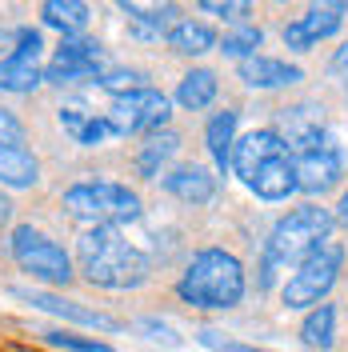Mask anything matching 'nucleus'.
<instances>
[{
  "label": "nucleus",
  "instance_id": "obj_1",
  "mask_svg": "<svg viewBox=\"0 0 348 352\" xmlns=\"http://www.w3.org/2000/svg\"><path fill=\"white\" fill-rule=\"evenodd\" d=\"M332 232H336L332 208H320V204H312V200L288 208V212L272 224L268 241H264L261 268H257V288L268 292V288L276 285L281 272H288V268H296L305 256H312L325 241H332Z\"/></svg>",
  "mask_w": 348,
  "mask_h": 352
},
{
  "label": "nucleus",
  "instance_id": "obj_2",
  "mask_svg": "<svg viewBox=\"0 0 348 352\" xmlns=\"http://www.w3.org/2000/svg\"><path fill=\"white\" fill-rule=\"evenodd\" d=\"M76 264L88 285L105 292H132L153 276L149 252L124 241L120 228H85L76 241Z\"/></svg>",
  "mask_w": 348,
  "mask_h": 352
},
{
  "label": "nucleus",
  "instance_id": "obj_3",
  "mask_svg": "<svg viewBox=\"0 0 348 352\" xmlns=\"http://www.w3.org/2000/svg\"><path fill=\"white\" fill-rule=\"evenodd\" d=\"M244 292H248L244 264L224 248H200L176 280V296L204 312H228L244 300Z\"/></svg>",
  "mask_w": 348,
  "mask_h": 352
},
{
  "label": "nucleus",
  "instance_id": "obj_4",
  "mask_svg": "<svg viewBox=\"0 0 348 352\" xmlns=\"http://www.w3.org/2000/svg\"><path fill=\"white\" fill-rule=\"evenodd\" d=\"M61 208L80 228H120V224H136L144 217L140 197L120 180H76L65 188Z\"/></svg>",
  "mask_w": 348,
  "mask_h": 352
},
{
  "label": "nucleus",
  "instance_id": "obj_5",
  "mask_svg": "<svg viewBox=\"0 0 348 352\" xmlns=\"http://www.w3.org/2000/svg\"><path fill=\"white\" fill-rule=\"evenodd\" d=\"M340 272H345V244L325 241L312 256H305V261L296 264L292 276L284 280V288H281L284 308H292V312H312L316 305H325L328 292L340 280Z\"/></svg>",
  "mask_w": 348,
  "mask_h": 352
},
{
  "label": "nucleus",
  "instance_id": "obj_6",
  "mask_svg": "<svg viewBox=\"0 0 348 352\" xmlns=\"http://www.w3.org/2000/svg\"><path fill=\"white\" fill-rule=\"evenodd\" d=\"M8 256L21 264L28 276H36L44 285L52 288H65L72 276H76V268H72V256L65 252V244H56L48 232L41 228H32V224H17L12 232H8Z\"/></svg>",
  "mask_w": 348,
  "mask_h": 352
},
{
  "label": "nucleus",
  "instance_id": "obj_7",
  "mask_svg": "<svg viewBox=\"0 0 348 352\" xmlns=\"http://www.w3.org/2000/svg\"><path fill=\"white\" fill-rule=\"evenodd\" d=\"M173 100L160 92V88L144 85L136 88V92H124V96H112L109 112H105V120H109L112 136H136V132H160L168 129V116H173Z\"/></svg>",
  "mask_w": 348,
  "mask_h": 352
},
{
  "label": "nucleus",
  "instance_id": "obj_8",
  "mask_svg": "<svg viewBox=\"0 0 348 352\" xmlns=\"http://www.w3.org/2000/svg\"><path fill=\"white\" fill-rule=\"evenodd\" d=\"M292 164H296V192L325 197L328 188H336V180L345 176V144L332 132H320L316 140L292 148Z\"/></svg>",
  "mask_w": 348,
  "mask_h": 352
},
{
  "label": "nucleus",
  "instance_id": "obj_9",
  "mask_svg": "<svg viewBox=\"0 0 348 352\" xmlns=\"http://www.w3.org/2000/svg\"><path fill=\"white\" fill-rule=\"evenodd\" d=\"M281 156H288V144L276 136V129H252V132H244V136H237V144H232V173L248 188L264 164H272Z\"/></svg>",
  "mask_w": 348,
  "mask_h": 352
},
{
  "label": "nucleus",
  "instance_id": "obj_10",
  "mask_svg": "<svg viewBox=\"0 0 348 352\" xmlns=\"http://www.w3.org/2000/svg\"><path fill=\"white\" fill-rule=\"evenodd\" d=\"M12 296L24 300V305L41 308V312H52V316H61L68 324H80V329H96V332H116L120 324L105 316V312H96V308H85L76 305V300H65V296H56V292H44V288H12Z\"/></svg>",
  "mask_w": 348,
  "mask_h": 352
},
{
  "label": "nucleus",
  "instance_id": "obj_11",
  "mask_svg": "<svg viewBox=\"0 0 348 352\" xmlns=\"http://www.w3.org/2000/svg\"><path fill=\"white\" fill-rule=\"evenodd\" d=\"M340 28H345V8L340 4H312L301 21L284 24L281 36L292 52H308V48H316L320 41L336 36Z\"/></svg>",
  "mask_w": 348,
  "mask_h": 352
},
{
  "label": "nucleus",
  "instance_id": "obj_12",
  "mask_svg": "<svg viewBox=\"0 0 348 352\" xmlns=\"http://www.w3.org/2000/svg\"><path fill=\"white\" fill-rule=\"evenodd\" d=\"M160 188L168 192V197L184 200V204H193V208H204V204H213L217 200V176L208 173L204 164H176L168 173L160 176Z\"/></svg>",
  "mask_w": 348,
  "mask_h": 352
},
{
  "label": "nucleus",
  "instance_id": "obj_13",
  "mask_svg": "<svg viewBox=\"0 0 348 352\" xmlns=\"http://www.w3.org/2000/svg\"><path fill=\"white\" fill-rule=\"evenodd\" d=\"M237 76L248 88L257 92H272V88H288V85H301L305 80V68L301 65H288V60H276V56H252V60H240Z\"/></svg>",
  "mask_w": 348,
  "mask_h": 352
},
{
  "label": "nucleus",
  "instance_id": "obj_14",
  "mask_svg": "<svg viewBox=\"0 0 348 352\" xmlns=\"http://www.w3.org/2000/svg\"><path fill=\"white\" fill-rule=\"evenodd\" d=\"M320 132H328V116L320 104H292V109L276 112V136L288 144V153L316 140Z\"/></svg>",
  "mask_w": 348,
  "mask_h": 352
},
{
  "label": "nucleus",
  "instance_id": "obj_15",
  "mask_svg": "<svg viewBox=\"0 0 348 352\" xmlns=\"http://www.w3.org/2000/svg\"><path fill=\"white\" fill-rule=\"evenodd\" d=\"M116 8L129 16V28L136 41H160V36H168L176 28V16H180L176 4H132V0H120Z\"/></svg>",
  "mask_w": 348,
  "mask_h": 352
},
{
  "label": "nucleus",
  "instance_id": "obj_16",
  "mask_svg": "<svg viewBox=\"0 0 348 352\" xmlns=\"http://www.w3.org/2000/svg\"><path fill=\"white\" fill-rule=\"evenodd\" d=\"M176 148H180V132L173 129H160V132H149L144 136V144L136 148V173L144 176V180H160L164 176V168H168V160L176 156Z\"/></svg>",
  "mask_w": 348,
  "mask_h": 352
},
{
  "label": "nucleus",
  "instance_id": "obj_17",
  "mask_svg": "<svg viewBox=\"0 0 348 352\" xmlns=\"http://www.w3.org/2000/svg\"><path fill=\"white\" fill-rule=\"evenodd\" d=\"M36 184H41V160H36L32 148H24V144L0 148V188L24 192V188H36Z\"/></svg>",
  "mask_w": 348,
  "mask_h": 352
},
{
  "label": "nucleus",
  "instance_id": "obj_18",
  "mask_svg": "<svg viewBox=\"0 0 348 352\" xmlns=\"http://www.w3.org/2000/svg\"><path fill=\"white\" fill-rule=\"evenodd\" d=\"M248 192L257 200H268V204H276V200H288L296 192V164H292V153L281 156V160H272V164H264L257 180L248 184Z\"/></svg>",
  "mask_w": 348,
  "mask_h": 352
},
{
  "label": "nucleus",
  "instance_id": "obj_19",
  "mask_svg": "<svg viewBox=\"0 0 348 352\" xmlns=\"http://www.w3.org/2000/svg\"><path fill=\"white\" fill-rule=\"evenodd\" d=\"M164 44L173 48L176 56H204V52H217V28L213 24H204V21H176V28L164 36Z\"/></svg>",
  "mask_w": 348,
  "mask_h": 352
},
{
  "label": "nucleus",
  "instance_id": "obj_20",
  "mask_svg": "<svg viewBox=\"0 0 348 352\" xmlns=\"http://www.w3.org/2000/svg\"><path fill=\"white\" fill-rule=\"evenodd\" d=\"M41 21L48 24V28H56L61 41H72V36H80L88 28L92 12H88V4H80V0H44Z\"/></svg>",
  "mask_w": 348,
  "mask_h": 352
},
{
  "label": "nucleus",
  "instance_id": "obj_21",
  "mask_svg": "<svg viewBox=\"0 0 348 352\" xmlns=\"http://www.w3.org/2000/svg\"><path fill=\"white\" fill-rule=\"evenodd\" d=\"M237 112L224 109L217 112L213 120H208V129H204V144H208V156H213V164H217V173H228L232 168V144H237Z\"/></svg>",
  "mask_w": 348,
  "mask_h": 352
},
{
  "label": "nucleus",
  "instance_id": "obj_22",
  "mask_svg": "<svg viewBox=\"0 0 348 352\" xmlns=\"http://www.w3.org/2000/svg\"><path fill=\"white\" fill-rule=\"evenodd\" d=\"M217 92H220L217 72H213V68H193V72H184L180 85H176V104L184 112H200L217 100Z\"/></svg>",
  "mask_w": 348,
  "mask_h": 352
},
{
  "label": "nucleus",
  "instance_id": "obj_23",
  "mask_svg": "<svg viewBox=\"0 0 348 352\" xmlns=\"http://www.w3.org/2000/svg\"><path fill=\"white\" fill-rule=\"evenodd\" d=\"M301 344L312 352H328L336 344V305H316L301 320Z\"/></svg>",
  "mask_w": 348,
  "mask_h": 352
},
{
  "label": "nucleus",
  "instance_id": "obj_24",
  "mask_svg": "<svg viewBox=\"0 0 348 352\" xmlns=\"http://www.w3.org/2000/svg\"><path fill=\"white\" fill-rule=\"evenodd\" d=\"M44 85V68L28 65V60H12V56H0V92L8 96H28Z\"/></svg>",
  "mask_w": 348,
  "mask_h": 352
},
{
  "label": "nucleus",
  "instance_id": "obj_25",
  "mask_svg": "<svg viewBox=\"0 0 348 352\" xmlns=\"http://www.w3.org/2000/svg\"><path fill=\"white\" fill-rule=\"evenodd\" d=\"M109 68H112L109 60H88V65H61V60H48V68H44V85H52V88L96 85Z\"/></svg>",
  "mask_w": 348,
  "mask_h": 352
},
{
  "label": "nucleus",
  "instance_id": "obj_26",
  "mask_svg": "<svg viewBox=\"0 0 348 352\" xmlns=\"http://www.w3.org/2000/svg\"><path fill=\"white\" fill-rule=\"evenodd\" d=\"M264 44V32L257 28V24H240V28H232V32H224V41L217 44V52H224L228 60H252L257 56V48Z\"/></svg>",
  "mask_w": 348,
  "mask_h": 352
},
{
  "label": "nucleus",
  "instance_id": "obj_27",
  "mask_svg": "<svg viewBox=\"0 0 348 352\" xmlns=\"http://www.w3.org/2000/svg\"><path fill=\"white\" fill-rule=\"evenodd\" d=\"M52 60H61V65H88V60H109V56H105V48H100L96 41H88V36H72V41L56 44Z\"/></svg>",
  "mask_w": 348,
  "mask_h": 352
},
{
  "label": "nucleus",
  "instance_id": "obj_28",
  "mask_svg": "<svg viewBox=\"0 0 348 352\" xmlns=\"http://www.w3.org/2000/svg\"><path fill=\"white\" fill-rule=\"evenodd\" d=\"M41 52H44V36L32 28V24H21V28L12 32V52H4V56H12V60H28V65H41Z\"/></svg>",
  "mask_w": 348,
  "mask_h": 352
},
{
  "label": "nucleus",
  "instance_id": "obj_29",
  "mask_svg": "<svg viewBox=\"0 0 348 352\" xmlns=\"http://www.w3.org/2000/svg\"><path fill=\"white\" fill-rule=\"evenodd\" d=\"M44 340H48L52 349H65V352H116L112 344H105V340L76 336V332H68V329H48L44 332Z\"/></svg>",
  "mask_w": 348,
  "mask_h": 352
},
{
  "label": "nucleus",
  "instance_id": "obj_30",
  "mask_svg": "<svg viewBox=\"0 0 348 352\" xmlns=\"http://www.w3.org/2000/svg\"><path fill=\"white\" fill-rule=\"evenodd\" d=\"M144 72H136V68H109L100 80H96V88H105V92H112V96H124V92H136V88H144Z\"/></svg>",
  "mask_w": 348,
  "mask_h": 352
},
{
  "label": "nucleus",
  "instance_id": "obj_31",
  "mask_svg": "<svg viewBox=\"0 0 348 352\" xmlns=\"http://www.w3.org/2000/svg\"><path fill=\"white\" fill-rule=\"evenodd\" d=\"M200 12H208V16H220V21L228 24H244V16L252 12V4H232V0H200Z\"/></svg>",
  "mask_w": 348,
  "mask_h": 352
},
{
  "label": "nucleus",
  "instance_id": "obj_32",
  "mask_svg": "<svg viewBox=\"0 0 348 352\" xmlns=\"http://www.w3.org/2000/svg\"><path fill=\"white\" fill-rule=\"evenodd\" d=\"M196 340L208 352H268V349H257V344H244V340H232V336H220V332H213V329H204Z\"/></svg>",
  "mask_w": 348,
  "mask_h": 352
},
{
  "label": "nucleus",
  "instance_id": "obj_33",
  "mask_svg": "<svg viewBox=\"0 0 348 352\" xmlns=\"http://www.w3.org/2000/svg\"><path fill=\"white\" fill-rule=\"evenodd\" d=\"M12 144H24V124L17 112L0 109V148H12Z\"/></svg>",
  "mask_w": 348,
  "mask_h": 352
},
{
  "label": "nucleus",
  "instance_id": "obj_34",
  "mask_svg": "<svg viewBox=\"0 0 348 352\" xmlns=\"http://www.w3.org/2000/svg\"><path fill=\"white\" fill-rule=\"evenodd\" d=\"M109 136H112L109 120H105V116H92V120L85 124V129L76 132V144H85V148H96V144H105Z\"/></svg>",
  "mask_w": 348,
  "mask_h": 352
},
{
  "label": "nucleus",
  "instance_id": "obj_35",
  "mask_svg": "<svg viewBox=\"0 0 348 352\" xmlns=\"http://www.w3.org/2000/svg\"><path fill=\"white\" fill-rule=\"evenodd\" d=\"M136 332H149V340H160V344H180V336H176V329H168L164 320H153V316L136 320Z\"/></svg>",
  "mask_w": 348,
  "mask_h": 352
},
{
  "label": "nucleus",
  "instance_id": "obj_36",
  "mask_svg": "<svg viewBox=\"0 0 348 352\" xmlns=\"http://www.w3.org/2000/svg\"><path fill=\"white\" fill-rule=\"evenodd\" d=\"M92 116H96V112H88L85 104H68V109H61V124H65V129L76 136V132L85 129L88 120H92Z\"/></svg>",
  "mask_w": 348,
  "mask_h": 352
},
{
  "label": "nucleus",
  "instance_id": "obj_37",
  "mask_svg": "<svg viewBox=\"0 0 348 352\" xmlns=\"http://www.w3.org/2000/svg\"><path fill=\"white\" fill-rule=\"evenodd\" d=\"M328 72H332V76H345V80H348V41L340 44L336 52H332V60H328Z\"/></svg>",
  "mask_w": 348,
  "mask_h": 352
},
{
  "label": "nucleus",
  "instance_id": "obj_38",
  "mask_svg": "<svg viewBox=\"0 0 348 352\" xmlns=\"http://www.w3.org/2000/svg\"><path fill=\"white\" fill-rule=\"evenodd\" d=\"M332 217H336V224H345V228H348V188H345V197H340V204H336V212H332Z\"/></svg>",
  "mask_w": 348,
  "mask_h": 352
},
{
  "label": "nucleus",
  "instance_id": "obj_39",
  "mask_svg": "<svg viewBox=\"0 0 348 352\" xmlns=\"http://www.w3.org/2000/svg\"><path fill=\"white\" fill-rule=\"evenodd\" d=\"M8 220H12V200H8L4 192H0V228H4Z\"/></svg>",
  "mask_w": 348,
  "mask_h": 352
},
{
  "label": "nucleus",
  "instance_id": "obj_40",
  "mask_svg": "<svg viewBox=\"0 0 348 352\" xmlns=\"http://www.w3.org/2000/svg\"><path fill=\"white\" fill-rule=\"evenodd\" d=\"M340 8H345V12H348V4H340Z\"/></svg>",
  "mask_w": 348,
  "mask_h": 352
},
{
  "label": "nucleus",
  "instance_id": "obj_41",
  "mask_svg": "<svg viewBox=\"0 0 348 352\" xmlns=\"http://www.w3.org/2000/svg\"><path fill=\"white\" fill-rule=\"evenodd\" d=\"M0 41H4V32H0Z\"/></svg>",
  "mask_w": 348,
  "mask_h": 352
}]
</instances>
